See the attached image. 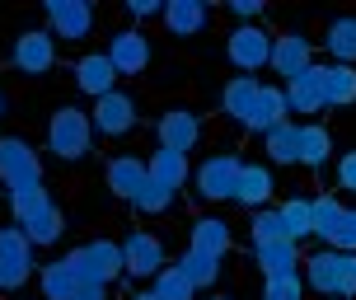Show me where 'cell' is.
Returning <instances> with one entry per match:
<instances>
[{
    "label": "cell",
    "mask_w": 356,
    "mask_h": 300,
    "mask_svg": "<svg viewBox=\"0 0 356 300\" xmlns=\"http://www.w3.org/2000/svg\"><path fill=\"white\" fill-rule=\"evenodd\" d=\"M272 193H277V183H272V169H267V164H244L234 202H239V207H249V216H253V212H263L267 202H272Z\"/></svg>",
    "instance_id": "603a6c76"
},
{
    "label": "cell",
    "mask_w": 356,
    "mask_h": 300,
    "mask_svg": "<svg viewBox=\"0 0 356 300\" xmlns=\"http://www.w3.org/2000/svg\"><path fill=\"white\" fill-rule=\"evenodd\" d=\"M0 183L15 188H42V159L24 136H0Z\"/></svg>",
    "instance_id": "8992f818"
},
{
    "label": "cell",
    "mask_w": 356,
    "mask_h": 300,
    "mask_svg": "<svg viewBox=\"0 0 356 300\" xmlns=\"http://www.w3.org/2000/svg\"><path fill=\"white\" fill-rule=\"evenodd\" d=\"M52 197H47V188H15L10 193V212H15V226H24L33 212H42Z\"/></svg>",
    "instance_id": "8d00e7d4"
},
{
    "label": "cell",
    "mask_w": 356,
    "mask_h": 300,
    "mask_svg": "<svg viewBox=\"0 0 356 300\" xmlns=\"http://www.w3.org/2000/svg\"><path fill=\"white\" fill-rule=\"evenodd\" d=\"M66 258H71V267L80 272V282H85V286H113L118 277H127L122 244H118V239H89V244L71 248Z\"/></svg>",
    "instance_id": "7a4b0ae2"
},
{
    "label": "cell",
    "mask_w": 356,
    "mask_h": 300,
    "mask_svg": "<svg viewBox=\"0 0 356 300\" xmlns=\"http://www.w3.org/2000/svg\"><path fill=\"white\" fill-rule=\"evenodd\" d=\"M150 38L145 29H118V33L108 38V61H113V71L118 75H141L150 66Z\"/></svg>",
    "instance_id": "8fae6325"
},
{
    "label": "cell",
    "mask_w": 356,
    "mask_h": 300,
    "mask_svg": "<svg viewBox=\"0 0 356 300\" xmlns=\"http://www.w3.org/2000/svg\"><path fill=\"white\" fill-rule=\"evenodd\" d=\"M323 47H328V56H333V66H356V15L328 19Z\"/></svg>",
    "instance_id": "d4e9b609"
},
{
    "label": "cell",
    "mask_w": 356,
    "mask_h": 300,
    "mask_svg": "<svg viewBox=\"0 0 356 300\" xmlns=\"http://www.w3.org/2000/svg\"><path fill=\"white\" fill-rule=\"evenodd\" d=\"M356 296V253H342L338 263V300H352Z\"/></svg>",
    "instance_id": "ab89813d"
},
{
    "label": "cell",
    "mask_w": 356,
    "mask_h": 300,
    "mask_svg": "<svg viewBox=\"0 0 356 300\" xmlns=\"http://www.w3.org/2000/svg\"><path fill=\"white\" fill-rule=\"evenodd\" d=\"M145 174L155 178L160 188H169V193H183V183L193 178V169H188V155H174V150L155 145V155L145 159Z\"/></svg>",
    "instance_id": "cb8c5ba5"
},
{
    "label": "cell",
    "mask_w": 356,
    "mask_h": 300,
    "mask_svg": "<svg viewBox=\"0 0 356 300\" xmlns=\"http://www.w3.org/2000/svg\"><path fill=\"white\" fill-rule=\"evenodd\" d=\"M127 15L136 19V24H145V19H160V15H164V0H127Z\"/></svg>",
    "instance_id": "60d3db41"
},
{
    "label": "cell",
    "mask_w": 356,
    "mask_h": 300,
    "mask_svg": "<svg viewBox=\"0 0 356 300\" xmlns=\"http://www.w3.org/2000/svg\"><path fill=\"white\" fill-rule=\"evenodd\" d=\"M338 263H342V253L338 248H319V253H309L305 258V286L309 291H319L323 300H338Z\"/></svg>",
    "instance_id": "d6986e66"
},
{
    "label": "cell",
    "mask_w": 356,
    "mask_h": 300,
    "mask_svg": "<svg viewBox=\"0 0 356 300\" xmlns=\"http://www.w3.org/2000/svg\"><path fill=\"white\" fill-rule=\"evenodd\" d=\"M89 123H94V136L118 141V136H127V132L136 127V99H131L127 89H113V94H104V99H94Z\"/></svg>",
    "instance_id": "52a82bcc"
},
{
    "label": "cell",
    "mask_w": 356,
    "mask_h": 300,
    "mask_svg": "<svg viewBox=\"0 0 356 300\" xmlns=\"http://www.w3.org/2000/svg\"><path fill=\"white\" fill-rule=\"evenodd\" d=\"M253 267L263 272V282L296 277L300 272V244H253Z\"/></svg>",
    "instance_id": "ffe728a7"
},
{
    "label": "cell",
    "mask_w": 356,
    "mask_h": 300,
    "mask_svg": "<svg viewBox=\"0 0 356 300\" xmlns=\"http://www.w3.org/2000/svg\"><path fill=\"white\" fill-rule=\"evenodd\" d=\"M272 42L277 38L263 24H234L230 38H225V56L239 66V75H258L263 66H272Z\"/></svg>",
    "instance_id": "277c9868"
},
{
    "label": "cell",
    "mask_w": 356,
    "mask_h": 300,
    "mask_svg": "<svg viewBox=\"0 0 356 300\" xmlns=\"http://www.w3.org/2000/svg\"><path fill=\"white\" fill-rule=\"evenodd\" d=\"M131 300H160V296H155V291H136Z\"/></svg>",
    "instance_id": "f6af8a7d"
},
{
    "label": "cell",
    "mask_w": 356,
    "mask_h": 300,
    "mask_svg": "<svg viewBox=\"0 0 356 300\" xmlns=\"http://www.w3.org/2000/svg\"><path fill=\"white\" fill-rule=\"evenodd\" d=\"M253 230V244H291V235H286V221L277 207H263V212H253L249 221Z\"/></svg>",
    "instance_id": "836d02e7"
},
{
    "label": "cell",
    "mask_w": 356,
    "mask_h": 300,
    "mask_svg": "<svg viewBox=\"0 0 356 300\" xmlns=\"http://www.w3.org/2000/svg\"><path fill=\"white\" fill-rule=\"evenodd\" d=\"M104 178H108V193H113V197L131 202L150 174H145V159L141 155H113V159H108V169H104Z\"/></svg>",
    "instance_id": "2e32d148"
},
{
    "label": "cell",
    "mask_w": 356,
    "mask_h": 300,
    "mask_svg": "<svg viewBox=\"0 0 356 300\" xmlns=\"http://www.w3.org/2000/svg\"><path fill=\"white\" fill-rule=\"evenodd\" d=\"M338 188L342 193H356V150L338 155Z\"/></svg>",
    "instance_id": "b9f144b4"
},
{
    "label": "cell",
    "mask_w": 356,
    "mask_h": 300,
    "mask_svg": "<svg viewBox=\"0 0 356 300\" xmlns=\"http://www.w3.org/2000/svg\"><path fill=\"white\" fill-rule=\"evenodd\" d=\"M178 267H183V277L202 291V286H216V277H220V258H211V253H202V248H188L183 258H178Z\"/></svg>",
    "instance_id": "d6a6232c"
},
{
    "label": "cell",
    "mask_w": 356,
    "mask_h": 300,
    "mask_svg": "<svg viewBox=\"0 0 356 300\" xmlns=\"http://www.w3.org/2000/svg\"><path fill=\"white\" fill-rule=\"evenodd\" d=\"M89 145H94V123H89V113L75 108V104H61L52 118H47V150H52L56 159L75 164V159L89 155Z\"/></svg>",
    "instance_id": "6da1fadb"
},
{
    "label": "cell",
    "mask_w": 356,
    "mask_h": 300,
    "mask_svg": "<svg viewBox=\"0 0 356 300\" xmlns=\"http://www.w3.org/2000/svg\"><path fill=\"white\" fill-rule=\"evenodd\" d=\"M291 113H286V94H282V85H263L258 89V99H253V108H249V118H244V127L249 132H258V136H267L272 127H282Z\"/></svg>",
    "instance_id": "e0dca14e"
},
{
    "label": "cell",
    "mask_w": 356,
    "mask_h": 300,
    "mask_svg": "<svg viewBox=\"0 0 356 300\" xmlns=\"http://www.w3.org/2000/svg\"><path fill=\"white\" fill-rule=\"evenodd\" d=\"M75 85L85 89L89 99L113 94V89H118V71H113L108 52H85V56H80V61H75Z\"/></svg>",
    "instance_id": "9a60e30c"
},
{
    "label": "cell",
    "mask_w": 356,
    "mask_h": 300,
    "mask_svg": "<svg viewBox=\"0 0 356 300\" xmlns=\"http://www.w3.org/2000/svg\"><path fill=\"white\" fill-rule=\"evenodd\" d=\"M155 136H160L164 150L188 155V150H197V141H202V118H197L193 108H164L160 123H155Z\"/></svg>",
    "instance_id": "30bf717a"
},
{
    "label": "cell",
    "mask_w": 356,
    "mask_h": 300,
    "mask_svg": "<svg viewBox=\"0 0 356 300\" xmlns=\"http://www.w3.org/2000/svg\"><path fill=\"white\" fill-rule=\"evenodd\" d=\"M323 104L328 108H352L356 104V66H323Z\"/></svg>",
    "instance_id": "83f0119b"
},
{
    "label": "cell",
    "mask_w": 356,
    "mask_h": 300,
    "mask_svg": "<svg viewBox=\"0 0 356 300\" xmlns=\"http://www.w3.org/2000/svg\"><path fill=\"white\" fill-rule=\"evenodd\" d=\"M333 155V132L319 123H300V164L305 169H323Z\"/></svg>",
    "instance_id": "f546056e"
},
{
    "label": "cell",
    "mask_w": 356,
    "mask_h": 300,
    "mask_svg": "<svg viewBox=\"0 0 356 300\" xmlns=\"http://www.w3.org/2000/svg\"><path fill=\"white\" fill-rule=\"evenodd\" d=\"M328 248H338V253H356V207H342L338 230H333Z\"/></svg>",
    "instance_id": "74e56055"
},
{
    "label": "cell",
    "mask_w": 356,
    "mask_h": 300,
    "mask_svg": "<svg viewBox=\"0 0 356 300\" xmlns=\"http://www.w3.org/2000/svg\"><path fill=\"white\" fill-rule=\"evenodd\" d=\"M38 286H42V300H75L80 296V272L71 267V258H52V263H42L38 272Z\"/></svg>",
    "instance_id": "44dd1931"
},
{
    "label": "cell",
    "mask_w": 356,
    "mask_h": 300,
    "mask_svg": "<svg viewBox=\"0 0 356 300\" xmlns=\"http://www.w3.org/2000/svg\"><path fill=\"white\" fill-rule=\"evenodd\" d=\"M239 174H244V159L239 155H211L193 169V188L202 202H234Z\"/></svg>",
    "instance_id": "3957f363"
},
{
    "label": "cell",
    "mask_w": 356,
    "mask_h": 300,
    "mask_svg": "<svg viewBox=\"0 0 356 300\" xmlns=\"http://www.w3.org/2000/svg\"><path fill=\"white\" fill-rule=\"evenodd\" d=\"M150 282H155L150 291H155L160 300H197V286L183 277V267H178V263H164Z\"/></svg>",
    "instance_id": "4dcf8cb0"
},
{
    "label": "cell",
    "mask_w": 356,
    "mask_h": 300,
    "mask_svg": "<svg viewBox=\"0 0 356 300\" xmlns=\"http://www.w3.org/2000/svg\"><path fill=\"white\" fill-rule=\"evenodd\" d=\"M164 29L174 38H193L207 29V19H211V10H207V0H164Z\"/></svg>",
    "instance_id": "ac0fdd59"
},
{
    "label": "cell",
    "mask_w": 356,
    "mask_h": 300,
    "mask_svg": "<svg viewBox=\"0 0 356 300\" xmlns=\"http://www.w3.org/2000/svg\"><path fill=\"white\" fill-rule=\"evenodd\" d=\"M42 15H47V33L61 42H80L94 33V5L89 0H47Z\"/></svg>",
    "instance_id": "ba28073f"
},
{
    "label": "cell",
    "mask_w": 356,
    "mask_h": 300,
    "mask_svg": "<svg viewBox=\"0 0 356 300\" xmlns=\"http://www.w3.org/2000/svg\"><path fill=\"white\" fill-rule=\"evenodd\" d=\"M174 197H178V193H169V188H160L155 178H145V183H141V193L131 197V207H136L141 216H164L169 207H174Z\"/></svg>",
    "instance_id": "e575fe53"
},
{
    "label": "cell",
    "mask_w": 356,
    "mask_h": 300,
    "mask_svg": "<svg viewBox=\"0 0 356 300\" xmlns=\"http://www.w3.org/2000/svg\"><path fill=\"white\" fill-rule=\"evenodd\" d=\"M164 263H169V258H164L160 235H150V230H131V235L122 239V267H127V277H155Z\"/></svg>",
    "instance_id": "7c38bea8"
},
{
    "label": "cell",
    "mask_w": 356,
    "mask_h": 300,
    "mask_svg": "<svg viewBox=\"0 0 356 300\" xmlns=\"http://www.w3.org/2000/svg\"><path fill=\"white\" fill-rule=\"evenodd\" d=\"M33 244H29V235L10 221V226H0V291H19V286H29L33 277Z\"/></svg>",
    "instance_id": "5b68a950"
},
{
    "label": "cell",
    "mask_w": 356,
    "mask_h": 300,
    "mask_svg": "<svg viewBox=\"0 0 356 300\" xmlns=\"http://www.w3.org/2000/svg\"><path fill=\"white\" fill-rule=\"evenodd\" d=\"M75 300H108V286H80Z\"/></svg>",
    "instance_id": "ee69618b"
},
{
    "label": "cell",
    "mask_w": 356,
    "mask_h": 300,
    "mask_svg": "<svg viewBox=\"0 0 356 300\" xmlns=\"http://www.w3.org/2000/svg\"><path fill=\"white\" fill-rule=\"evenodd\" d=\"M0 123H5V94H0Z\"/></svg>",
    "instance_id": "bcb514c9"
},
{
    "label": "cell",
    "mask_w": 356,
    "mask_h": 300,
    "mask_svg": "<svg viewBox=\"0 0 356 300\" xmlns=\"http://www.w3.org/2000/svg\"><path fill=\"white\" fill-rule=\"evenodd\" d=\"M230 15L239 19V24H258L263 5H258V0H230Z\"/></svg>",
    "instance_id": "7bdbcfd3"
},
{
    "label": "cell",
    "mask_w": 356,
    "mask_h": 300,
    "mask_svg": "<svg viewBox=\"0 0 356 300\" xmlns=\"http://www.w3.org/2000/svg\"><path fill=\"white\" fill-rule=\"evenodd\" d=\"M188 235H193V248L211 253V258H225V253H230V244H234V230H230V221H225V216H197Z\"/></svg>",
    "instance_id": "7402d4cb"
},
{
    "label": "cell",
    "mask_w": 356,
    "mask_h": 300,
    "mask_svg": "<svg viewBox=\"0 0 356 300\" xmlns=\"http://www.w3.org/2000/svg\"><path fill=\"white\" fill-rule=\"evenodd\" d=\"M282 94H286V113H300V118H314L319 108H328L323 104V66L314 61L305 75H296V80H286L282 85Z\"/></svg>",
    "instance_id": "4fadbf2b"
},
{
    "label": "cell",
    "mask_w": 356,
    "mask_h": 300,
    "mask_svg": "<svg viewBox=\"0 0 356 300\" xmlns=\"http://www.w3.org/2000/svg\"><path fill=\"white\" fill-rule=\"evenodd\" d=\"M263 150L272 155V164H300V123L286 118L282 127H272L263 136Z\"/></svg>",
    "instance_id": "f1b7e54d"
},
{
    "label": "cell",
    "mask_w": 356,
    "mask_h": 300,
    "mask_svg": "<svg viewBox=\"0 0 356 300\" xmlns=\"http://www.w3.org/2000/svg\"><path fill=\"white\" fill-rule=\"evenodd\" d=\"M314 66V42L305 33H282L272 42V71L282 75V80H296Z\"/></svg>",
    "instance_id": "5bb4252c"
},
{
    "label": "cell",
    "mask_w": 356,
    "mask_h": 300,
    "mask_svg": "<svg viewBox=\"0 0 356 300\" xmlns=\"http://www.w3.org/2000/svg\"><path fill=\"white\" fill-rule=\"evenodd\" d=\"M263 300H305V277H272L263 282Z\"/></svg>",
    "instance_id": "f35d334b"
},
{
    "label": "cell",
    "mask_w": 356,
    "mask_h": 300,
    "mask_svg": "<svg viewBox=\"0 0 356 300\" xmlns=\"http://www.w3.org/2000/svg\"><path fill=\"white\" fill-rule=\"evenodd\" d=\"M258 89H263L258 75H234V80H225V89H220V108H225V118L244 123L249 108H253V99H258Z\"/></svg>",
    "instance_id": "484cf974"
},
{
    "label": "cell",
    "mask_w": 356,
    "mask_h": 300,
    "mask_svg": "<svg viewBox=\"0 0 356 300\" xmlns=\"http://www.w3.org/2000/svg\"><path fill=\"white\" fill-rule=\"evenodd\" d=\"M19 230L29 235V244H33V248H42V244H56V239L66 235V216H61V207H56V202H47L42 212H33Z\"/></svg>",
    "instance_id": "4316f807"
},
{
    "label": "cell",
    "mask_w": 356,
    "mask_h": 300,
    "mask_svg": "<svg viewBox=\"0 0 356 300\" xmlns=\"http://www.w3.org/2000/svg\"><path fill=\"white\" fill-rule=\"evenodd\" d=\"M286 221V235H291V244H300V239H314V212H309V202L305 197H291L277 207Z\"/></svg>",
    "instance_id": "1f68e13d"
},
{
    "label": "cell",
    "mask_w": 356,
    "mask_h": 300,
    "mask_svg": "<svg viewBox=\"0 0 356 300\" xmlns=\"http://www.w3.org/2000/svg\"><path fill=\"white\" fill-rule=\"evenodd\" d=\"M10 61L24 75H47L56 66V38L47 29H24L15 38V47H10Z\"/></svg>",
    "instance_id": "9c48e42d"
},
{
    "label": "cell",
    "mask_w": 356,
    "mask_h": 300,
    "mask_svg": "<svg viewBox=\"0 0 356 300\" xmlns=\"http://www.w3.org/2000/svg\"><path fill=\"white\" fill-rule=\"evenodd\" d=\"M309 212H314V239H323V248H328L333 230H338V216H342V202L338 197H314Z\"/></svg>",
    "instance_id": "d590c367"
},
{
    "label": "cell",
    "mask_w": 356,
    "mask_h": 300,
    "mask_svg": "<svg viewBox=\"0 0 356 300\" xmlns=\"http://www.w3.org/2000/svg\"><path fill=\"white\" fill-rule=\"evenodd\" d=\"M207 300H234V296H207Z\"/></svg>",
    "instance_id": "7dc6e473"
}]
</instances>
